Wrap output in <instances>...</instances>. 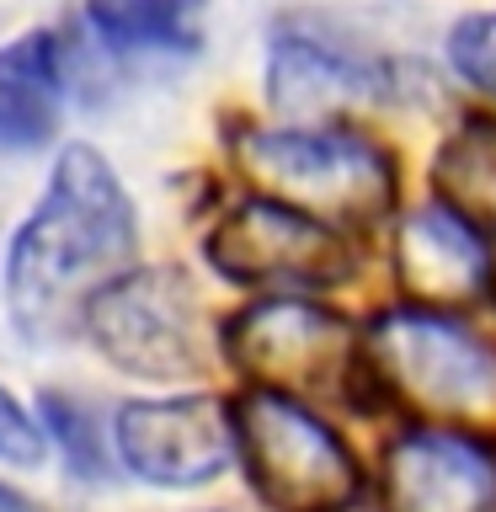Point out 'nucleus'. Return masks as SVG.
I'll list each match as a JSON object with an SVG mask.
<instances>
[{
    "label": "nucleus",
    "mask_w": 496,
    "mask_h": 512,
    "mask_svg": "<svg viewBox=\"0 0 496 512\" xmlns=\"http://www.w3.org/2000/svg\"><path fill=\"white\" fill-rule=\"evenodd\" d=\"M139 246L134 198L96 144H64L38 208L11 235L6 310L27 342H64L102 283L128 272Z\"/></svg>",
    "instance_id": "f257e3e1"
},
{
    "label": "nucleus",
    "mask_w": 496,
    "mask_h": 512,
    "mask_svg": "<svg viewBox=\"0 0 496 512\" xmlns=\"http://www.w3.org/2000/svg\"><path fill=\"white\" fill-rule=\"evenodd\" d=\"M363 352L379 390L427 427H496V347L459 320L400 304L374 320Z\"/></svg>",
    "instance_id": "f03ea898"
},
{
    "label": "nucleus",
    "mask_w": 496,
    "mask_h": 512,
    "mask_svg": "<svg viewBox=\"0 0 496 512\" xmlns=\"http://www.w3.org/2000/svg\"><path fill=\"white\" fill-rule=\"evenodd\" d=\"M235 155L246 176L272 203H288L320 224L379 219L395 198L390 155L374 139L331 123H299V128H251L235 139Z\"/></svg>",
    "instance_id": "7ed1b4c3"
},
{
    "label": "nucleus",
    "mask_w": 496,
    "mask_h": 512,
    "mask_svg": "<svg viewBox=\"0 0 496 512\" xmlns=\"http://www.w3.org/2000/svg\"><path fill=\"white\" fill-rule=\"evenodd\" d=\"M235 454L256 496L278 512H347L363 475L352 448L294 395L251 390L230 406Z\"/></svg>",
    "instance_id": "20e7f679"
},
{
    "label": "nucleus",
    "mask_w": 496,
    "mask_h": 512,
    "mask_svg": "<svg viewBox=\"0 0 496 512\" xmlns=\"http://www.w3.org/2000/svg\"><path fill=\"white\" fill-rule=\"evenodd\" d=\"M80 331L112 368L134 379H192L208 363L203 294L176 267H128L80 310Z\"/></svg>",
    "instance_id": "39448f33"
},
{
    "label": "nucleus",
    "mask_w": 496,
    "mask_h": 512,
    "mask_svg": "<svg viewBox=\"0 0 496 512\" xmlns=\"http://www.w3.org/2000/svg\"><path fill=\"white\" fill-rule=\"evenodd\" d=\"M224 347L256 390H278L294 400L347 390L352 363H358L347 320L299 294H267L246 304L224 331Z\"/></svg>",
    "instance_id": "423d86ee"
},
{
    "label": "nucleus",
    "mask_w": 496,
    "mask_h": 512,
    "mask_svg": "<svg viewBox=\"0 0 496 512\" xmlns=\"http://www.w3.org/2000/svg\"><path fill=\"white\" fill-rule=\"evenodd\" d=\"M208 262L230 283L256 294H315V288L342 283L347 246L331 224L272 198H251L230 208L203 240Z\"/></svg>",
    "instance_id": "0eeeda50"
},
{
    "label": "nucleus",
    "mask_w": 496,
    "mask_h": 512,
    "mask_svg": "<svg viewBox=\"0 0 496 512\" xmlns=\"http://www.w3.org/2000/svg\"><path fill=\"white\" fill-rule=\"evenodd\" d=\"M118 454L128 475L166 491L203 486L230 470L235 422L214 395H171V400H128L118 411Z\"/></svg>",
    "instance_id": "6e6552de"
},
{
    "label": "nucleus",
    "mask_w": 496,
    "mask_h": 512,
    "mask_svg": "<svg viewBox=\"0 0 496 512\" xmlns=\"http://www.w3.org/2000/svg\"><path fill=\"white\" fill-rule=\"evenodd\" d=\"M379 512H496V448L459 427H406L379 459Z\"/></svg>",
    "instance_id": "1a4fd4ad"
},
{
    "label": "nucleus",
    "mask_w": 496,
    "mask_h": 512,
    "mask_svg": "<svg viewBox=\"0 0 496 512\" xmlns=\"http://www.w3.org/2000/svg\"><path fill=\"white\" fill-rule=\"evenodd\" d=\"M395 278L416 310H454L491 294L496 262L480 224L448 203H422L395 224Z\"/></svg>",
    "instance_id": "9d476101"
},
{
    "label": "nucleus",
    "mask_w": 496,
    "mask_h": 512,
    "mask_svg": "<svg viewBox=\"0 0 496 512\" xmlns=\"http://www.w3.org/2000/svg\"><path fill=\"white\" fill-rule=\"evenodd\" d=\"M384 91H390V75L374 59L331 48L310 32H278L267 48V102L288 118H331Z\"/></svg>",
    "instance_id": "9b49d317"
},
{
    "label": "nucleus",
    "mask_w": 496,
    "mask_h": 512,
    "mask_svg": "<svg viewBox=\"0 0 496 512\" xmlns=\"http://www.w3.org/2000/svg\"><path fill=\"white\" fill-rule=\"evenodd\" d=\"M64 112V64L54 32H22L0 48V144L32 150L54 139Z\"/></svg>",
    "instance_id": "f8f14e48"
},
{
    "label": "nucleus",
    "mask_w": 496,
    "mask_h": 512,
    "mask_svg": "<svg viewBox=\"0 0 496 512\" xmlns=\"http://www.w3.org/2000/svg\"><path fill=\"white\" fill-rule=\"evenodd\" d=\"M91 32L107 48H198L203 43V0H91Z\"/></svg>",
    "instance_id": "ddd939ff"
},
{
    "label": "nucleus",
    "mask_w": 496,
    "mask_h": 512,
    "mask_svg": "<svg viewBox=\"0 0 496 512\" xmlns=\"http://www.w3.org/2000/svg\"><path fill=\"white\" fill-rule=\"evenodd\" d=\"M432 182H438V203H448L454 214L470 224H496V123L475 118L448 134Z\"/></svg>",
    "instance_id": "4468645a"
},
{
    "label": "nucleus",
    "mask_w": 496,
    "mask_h": 512,
    "mask_svg": "<svg viewBox=\"0 0 496 512\" xmlns=\"http://www.w3.org/2000/svg\"><path fill=\"white\" fill-rule=\"evenodd\" d=\"M38 416H43V438H54V443L64 448L70 470H75V475L102 480L107 459H102V443H96V432H91V416H86V406H75L70 395H43Z\"/></svg>",
    "instance_id": "2eb2a0df"
},
{
    "label": "nucleus",
    "mask_w": 496,
    "mask_h": 512,
    "mask_svg": "<svg viewBox=\"0 0 496 512\" xmlns=\"http://www.w3.org/2000/svg\"><path fill=\"white\" fill-rule=\"evenodd\" d=\"M448 59H454V70L470 86L496 96V16H464L448 32Z\"/></svg>",
    "instance_id": "dca6fc26"
},
{
    "label": "nucleus",
    "mask_w": 496,
    "mask_h": 512,
    "mask_svg": "<svg viewBox=\"0 0 496 512\" xmlns=\"http://www.w3.org/2000/svg\"><path fill=\"white\" fill-rule=\"evenodd\" d=\"M43 427L32 422V416L16 406V395L0 390V464H16V470H32V464H43Z\"/></svg>",
    "instance_id": "f3484780"
},
{
    "label": "nucleus",
    "mask_w": 496,
    "mask_h": 512,
    "mask_svg": "<svg viewBox=\"0 0 496 512\" xmlns=\"http://www.w3.org/2000/svg\"><path fill=\"white\" fill-rule=\"evenodd\" d=\"M491 288H496V278H491Z\"/></svg>",
    "instance_id": "a211bd4d"
},
{
    "label": "nucleus",
    "mask_w": 496,
    "mask_h": 512,
    "mask_svg": "<svg viewBox=\"0 0 496 512\" xmlns=\"http://www.w3.org/2000/svg\"><path fill=\"white\" fill-rule=\"evenodd\" d=\"M22 512H27V507H22Z\"/></svg>",
    "instance_id": "6ab92c4d"
}]
</instances>
